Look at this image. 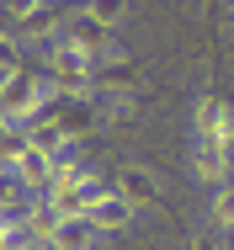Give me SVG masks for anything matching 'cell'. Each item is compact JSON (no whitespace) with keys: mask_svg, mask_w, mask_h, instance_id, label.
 <instances>
[{"mask_svg":"<svg viewBox=\"0 0 234 250\" xmlns=\"http://www.w3.org/2000/svg\"><path fill=\"white\" fill-rule=\"evenodd\" d=\"M139 85H144V75H139V64L128 59V48L96 64V101H101V106H128V101H139Z\"/></svg>","mask_w":234,"mask_h":250,"instance_id":"1","label":"cell"},{"mask_svg":"<svg viewBox=\"0 0 234 250\" xmlns=\"http://www.w3.org/2000/svg\"><path fill=\"white\" fill-rule=\"evenodd\" d=\"M191 250H229V245H224V234H213V229H202V234L191 240Z\"/></svg>","mask_w":234,"mask_h":250,"instance_id":"14","label":"cell"},{"mask_svg":"<svg viewBox=\"0 0 234 250\" xmlns=\"http://www.w3.org/2000/svg\"><path fill=\"white\" fill-rule=\"evenodd\" d=\"M5 32H16V27H11V5H0V38H5Z\"/></svg>","mask_w":234,"mask_h":250,"instance_id":"17","label":"cell"},{"mask_svg":"<svg viewBox=\"0 0 234 250\" xmlns=\"http://www.w3.org/2000/svg\"><path fill=\"white\" fill-rule=\"evenodd\" d=\"M5 128H11V123H5V117H0V133H5Z\"/></svg>","mask_w":234,"mask_h":250,"instance_id":"18","label":"cell"},{"mask_svg":"<svg viewBox=\"0 0 234 250\" xmlns=\"http://www.w3.org/2000/svg\"><path fill=\"white\" fill-rule=\"evenodd\" d=\"M0 250H38V245H32L27 234H11V240H5V245H0Z\"/></svg>","mask_w":234,"mask_h":250,"instance_id":"16","label":"cell"},{"mask_svg":"<svg viewBox=\"0 0 234 250\" xmlns=\"http://www.w3.org/2000/svg\"><path fill=\"white\" fill-rule=\"evenodd\" d=\"M27 149H32V144H27V128H5V133H0V170L16 176V165L27 160Z\"/></svg>","mask_w":234,"mask_h":250,"instance_id":"12","label":"cell"},{"mask_svg":"<svg viewBox=\"0 0 234 250\" xmlns=\"http://www.w3.org/2000/svg\"><path fill=\"white\" fill-rule=\"evenodd\" d=\"M85 11H91L106 32H117V27L128 21V5H117V0H85Z\"/></svg>","mask_w":234,"mask_h":250,"instance_id":"13","label":"cell"},{"mask_svg":"<svg viewBox=\"0 0 234 250\" xmlns=\"http://www.w3.org/2000/svg\"><path fill=\"white\" fill-rule=\"evenodd\" d=\"M53 176H59V160L53 154H38V149H27V160L16 165V181H21V192L27 197H48V187H53Z\"/></svg>","mask_w":234,"mask_h":250,"instance_id":"9","label":"cell"},{"mask_svg":"<svg viewBox=\"0 0 234 250\" xmlns=\"http://www.w3.org/2000/svg\"><path fill=\"white\" fill-rule=\"evenodd\" d=\"M112 192H117V197H128L139 213H149V208L160 202V176H154L149 165H123V170L112 176Z\"/></svg>","mask_w":234,"mask_h":250,"instance_id":"6","label":"cell"},{"mask_svg":"<svg viewBox=\"0 0 234 250\" xmlns=\"http://www.w3.org/2000/svg\"><path fill=\"white\" fill-rule=\"evenodd\" d=\"M48 112H53V123L64 128V139H69L75 149H80L91 133H101V128H106V117H101V101H53Z\"/></svg>","mask_w":234,"mask_h":250,"instance_id":"4","label":"cell"},{"mask_svg":"<svg viewBox=\"0 0 234 250\" xmlns=\"http://www.w3.org/2000/svg\"><path fill=\"white\" fill-rule=\"evenodd\" d=\"M64 38H69V43H75L80 53H91L96 64H101V59H112V53H123L117 32H106V27L96 21L91 11H85V5H75V11L64 16Z\"/></svg>","mask_w":234,"mask_h":250,"instance_id":"3","label":"cell"},{"mask_svg":"<svg viewBox=\"0 0 234 250\" xmlns=\"http://www.w3.org/2000/svg\"><path fill=\"white\" fill-rule=\"evenodd\" d=\"M91 224L101 229V240H112V234H128L133 224H139V208L128 197H117L112 187L101 192V202H96V213H91Z\"/></svg>","mask_w":234,"mask_h":250,"instance_id":"7","label":"cell"},{"mask_svg":"<svg viewBox=\"0 0 234 250\" xmlns=\"http://www.w3.org/2000/svg\"><path fill=\"white\" fill-rule=\"evenodd\" d=\"M27 144H32L38 154H53V160H64V154L75 149V144L64 139V128L53 123V112H43V117H32V123H27Z\"/></svg>","mask_w":234,"mask_h":250,"instance_id":"10","label":"cell"},{"mask_svg":"<svg viewBox=\"0 0 234 250\" xmlns=\"http://www.w3.org/2000/svg\"><path fill=\"white\" fill-rule=\"evenodd\" d=\"M11 234H21V229H16V218H11V213H0V245H5Z\"/></svg>","mask_w":234,"mask_h":250,"instance_id":"15","label":"cell"},{"mask_svg":"<svg viewBox=\"0 0 234 250\" xmlns=\"http://www.w3.org/2000/svg\"><path fill=\"white\" fill-rule=\"evenodd\" d=\"M187 170H191V181H197V187L224 192V187L234 181V154H229V149H213V144H191Z\"/></svg>","mask_w":234,"mask_h":250,"instance_id":"5","label":"cell"},{"mask_svg":"<svg viewBox=\"0 0 234 250\" xmlns=\"http://www.w3.org/2000/svg\"><path fill=\"white\" fill-rule=\"evenodd\" d=\"M101 229H96L91 218H59L53 224V234L43 240V250H101Z\"/></svg>","mask_w":234,"mask_h":250,"instance_id":"8","label":"cell"},{"mask_svg":"<svg viewBox=\"0 0 234 250\" xmlns=\"http://www.w3.org/2000/svg\"><path fill=\"white\" fill-rule=\"evenodd\" d=\"M208 229L213 234H234V181L224 192H208Z\"/></svg>","mask_w":234,"mask_h":250,"instance_id":"11","label":"cell"},{"mask_svg":"<svg viewBox=\"0 0 234 250\" xmlns=\"http://www.w3.org/2000/svg\"><path fill=\"white\" fill-rule=\"evenodd\" d=\"M191 144H213L234 154V106L224 96H197L191 101Z\"/></svg>","mask_w":234,"mask_h":250,"instance_id":"2","label":"cell"}]
</instances>
